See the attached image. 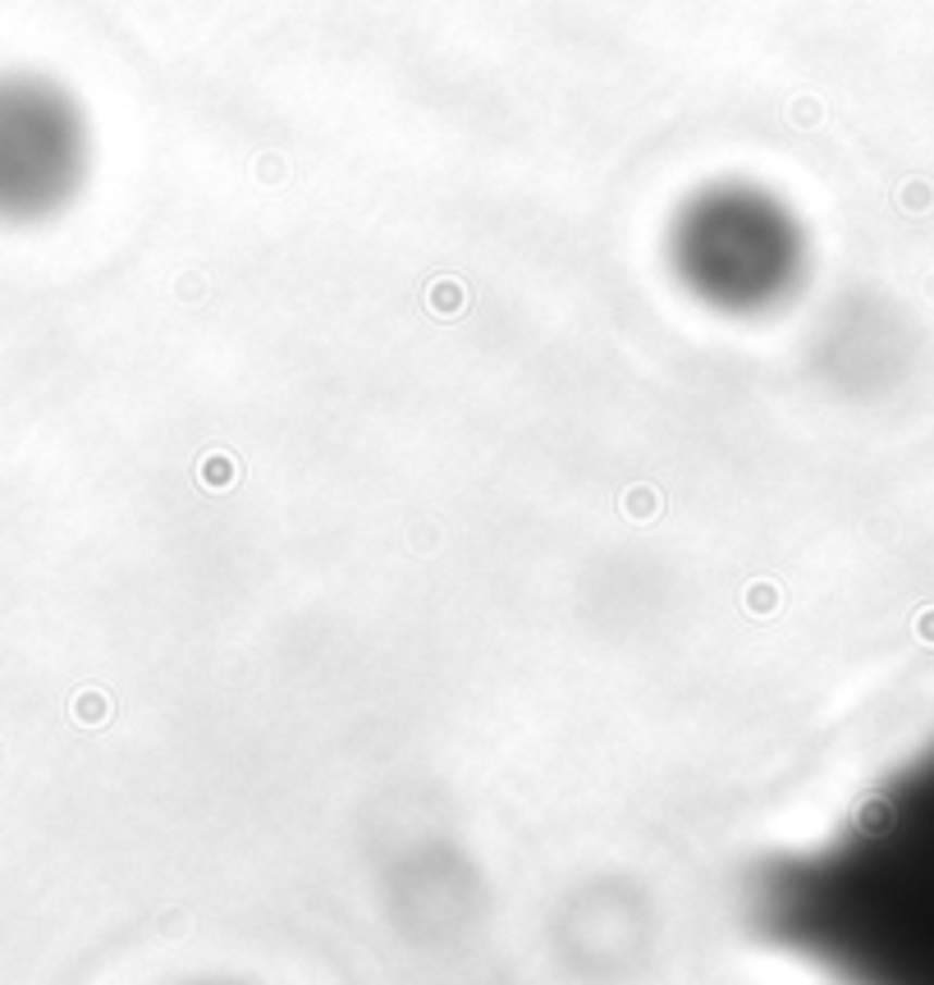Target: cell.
Returning <instances> with one entry per match:
<instances>
[{"label": "cell", "mask_w": 934, "mask_h": 985, "mask_svg": "<svg viewBox=\"0 0 934 985\" xmlns=\"http://www.w3.org/2000/svg\"><path fill=\"white\" fill-rule=\"evenodd\" d=\"M751 912L843 985H934V742L825 844L774 862Z\"/></svg>", "instance_id": "obj_1"}, {"label": "cell", "mask_w": 934, "mask_h": 985, "mask_svg": "<svg viewBox=\"0 0 934 985\" xmlns=\"http://www.w3.org/2000/svg\"><path fill=\"white\" fill-rule=\"evenodd\" d=\"M669 267L701 308L755 317L778 308L807 271V234L778 193L751 180L697 188L669 225Z\"/></svg>", "instance_id": "obj_2"}, {"label": "cell", "mask_w": 934, "mask_h": 985, "mask_svg": "<svg viewBox=\"0 0 934 985\" xmlns=\"http://www.w3.org/2000/svg\"><path fill=\"white\" fill-rule=\"evenodd\" d=\"M87 124L51 78H0V221H41L78 193Z\"/></svg>", "instance_id": "obj_3"}]
</instances>
